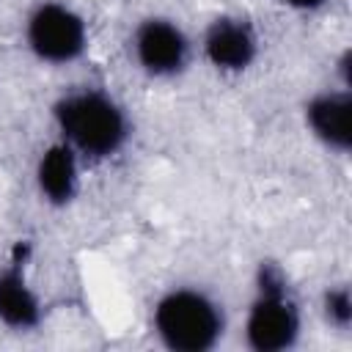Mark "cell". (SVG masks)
<instances>
[{
    "label": "cell",
    "mask_w": 352,
    "mask_h": 352,
    "mask_svg": "<svg viewBox=\"0 0 352 352\" xmlns=\"http://www.w3.org/2000/svg\"><path fill=\"white\" fill-rule=\"evenodd\" d=\"M258 52V38L250 22L236 16L214 19L204 33V55L220 72H245Z\"/></svg>",
    "instance_id": "cell-6"
},
{
    "label": "cell",
    "mask_w": 352,
    "mask_h": 352,
    "mask_svg": "<svg viewBox=\"0 0 352 352\" xmlns=\"http://www.w3.org/2000/svg\"><path fill=\"white\" fill-rule=\"evenodd\" d=\"M289 8H297V11H314V8H322L324 0H283Z\"/></svg>",
    "instance_id": "cell-11"
},
{
    "label": "cell",
    "mask_w": 352,
    "mask_h": 352,
    "mask_svg": "<svg viewBox=\"0 0 352 352\" xmlns=\"http://www.w3.org/2000/svg\"><path fill=\"white\" fill-rule=\"evenodd\" d=\"M41 319V305L28 286L19 261L0 270V322L14 330H30Z\"/></svg>",
    "instance_id": "cell-9"
},
{
    "label": "cell",
    "mask_w": 352,
    "mask_h": 352,
    "mask_svg": "<svg viewBox=\"0 0 352 352\" xmlns=\"http://www.w3.org/2000/svg\"><path fill=\"white\" fill-rule=\"evenodd\" d=\"M305 124L311 135L333 151L346 154L352 146V96L349 88L322 91L305 104Z\"/></svg>",
    "instance_id": "cell-7"
},
{
    "label": "cell",
    "mask_w": 352,
    "mask_h": 352,
    "mask_svg": "<svg viewBox=\"0 0 352 352\" xmlns=\"http://www.w3.org/2000/svg\"><path fill=\"white\" fill-rule=\"evenodd\" d=\"M30 52L47 63H69L85 52L88 33L77 11L63 3H41L25 28Z\"/></svg>",
    "instance_id": "cell-4"
},
{
    "label": "cell",
    "mask_w": 352,
    "mask_h": 352,
    "mask_svg": "<svg viewBox=\"0 0 352 352\" xmlns=\"http://www.w3.org/2000/svg\"><path fill=\"white\" fill-rule=\"evenodd\" d=\"M132 50L140 69L151 77H173L187 66L190 58V41L184 30L162 16H151L138 25Z\"/></svg>",
    "instance_id": "cell-5"
},
{
    "label": "cell",
    "mask_w": 352,
    "mask_h": 352,
    "mask_svg": "<svg viewBox=\"0 0 352 352\" xmlns=\"http://www.w3.org/2000/svg\"><path fill=\"white\" fill-rule=\"evenodd\" d=\"M55 124L77 154L88 160L113 157L129 138L124 110L102 91H74L55 102Z\"/></svg>",
    "instance_id": "cell-1"
},
{
    "label": "cell",
    "mask_w": 352,
    "mask_h": 352,
    "mask_svg": "<svg viewBox=\"0 0 352 352\" xmlns=\"http://www.w3.org/2000/svg\"><path fill=\"white\" fill-rule=\"evenodd\" d=\"M36 187L52 204L63 206L77 192V151L69 143H52L36 162Z\"/></svg>",
    "instance_id": "cell-8"
},
{
    "label": "cell",
    "mask_w": 352,
    "mask_h": 352,
    "mask_svg": "<svg viewBox=\"0 0 352 352\" xmlns=\"http://www.w3.org/2000/svg\"><path fill=\"white\" fill-rule=\"evenodd\" d=\"M300 336V311L286 292V280L275 267L258 272V294L250 302L245 319L248 346L256 352H280L289 349Z\"/></svg>",
    "instance_id": "cell-3"
},
{
    "label": "cell",
    "mask_w": 352,
    "mask_h": 352,
    "mask_svg": "<svg viewBox=\"0 0 352 352\" xmlns=\"http://www.w3.org/2000/svg\"><path fill=\"white\" fill-rule=\"evenodd\" d=\"M322 311H324V319L338 327V330H346L349 322H352V294L346 286H333L324 292V300H322Z\"/></svg>",
    "instance_id": "cell-10"
},
{
    "label": "cell",
    "mask_w": 352,
    "mask_h": 352,
    "mask_svg": "<svg viewBox=\"0 0 352 352\" xmlns=\"http://www.w3.org/2000/svg\"><path fill=\"white\" fill-rule=\"evenodd\" d=\"M154 333L173 352H206L223 336L220 305L198 289H170L154 305Z\"/></svg>",
    "instance_id": "cell-2"
}]
</instances>
